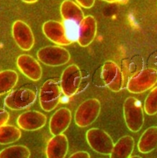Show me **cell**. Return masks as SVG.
I'll list each match as a JSON object with an SVG mask.
<instances>
[{
    "label": "cell",
    "instance_id": "obj_4",
    "mask_svg": "<svg viewBox=\"0 0 157 158\" xmlns=\"http://www.w3.org/2000/svg\"><path fill=\"white\" fill-rule=\"evenodd\" d=\"M101 103L97 99H89L78 106L74 114L76 125L85 128L94 123L101 112Z\"/></svg>",
    "mask_w": 157,
    "mask_h": 158
},
{
    "label": "cell",
    "instance_id": "obj_3",
    "mask_svg": "<svg viewBox=\"0 0 157 158\" xmlns=\"http://www.w3.org/2000/svg\"><path fill=\"white\" fill-rule=\"evenodd\" d=\"M157 83V70L145 68L135 73L127 80V89L132 94H140L150 89Z\"/></svg>",
    "mask_w": 157,
    "mask_h": 158
},
{
    "label": "cell",
    "instance_id": "obj_18",
    "mask_svg": "<svg viewBox=\"0 0 157 158\" xmlns=\"http://www.w3.org/2000/svg\"><path fill=\"white\" fill-rule=\"evenodd\" d=\"M134 148V138L130 135L123 136L114 145L110 158H130Z\"/></svg>",
    "mask_w": 157,
    "mask_h": 158
},
{
    "label": "cell",
    "instance_id": "obj_14",
    "mask_svg": "<svg viewBox=\"0 0 157 158\" xmlns=\"http://www.w3.org/2000/svg\"><path fill=\"white\" fill-rule=\"evenodd\" d=\"M96 20L91 15L84 16L78 25L77 42L82 47H87L94 41L96 35Z\"/></svg>",
    "mask_w": 157,
    "mask_h": 158
},
{
    "label": "cell",
    "instance_id": "obj_12",
    "mask_svg": "<svg viewBox=\"0 0 157 158\" xmlns=\"http://www.w3.org/2000/svg\"><path fill=\"white\" fill-rule=\"evenodd\" d=\"M19 71L29 80L37 82L42 77V70L38 61L28 54L20 55L16 60Z\"/></svg>",
    "mask_w": 157,
    "mask_h": 158
},
{
    "label": "cell",
    "instance_id": "obj_20",
    "mask_svg": "<svg viewBox=\"0 0 157 158\" xmlns=\"http://www.w3.org/2000/svg\"><path fill=\"white\" fill-rule=\"evenodd\" d=\"M18 81V75L16 71L6 70L0 72V96L10 92L16 87Z\"/></svg>",
    "mask_w": 157,
    "mask_h": 158
},
{
    "label": "cell",
    "instance_id": "obj_26",
    "mask_svg": "<svg viewBox=\"0 0 157 158\" xmlns=\"http://www.w3.org/2000/svg\"><path fill=\"white\" fill-rule=\"evenodd\" d=\"M69 158H91V156L86 151H78L73 153Z\"/></svg>",
    "mask_w": 157,
    "mask_h": 158
},
{
    "label": "cell",
    "instance_id": "obj_6",
    "mask_svg": "<svg viewBox=\"0 0 157 158\" xmlns=\"http://www.w3.org/2000/svg\"><path fill=\"white\" fill-rule=\"evenodd\" d=\"M40 63L50 67L64 65L70 60L71 56L67 50L61 46H46L37 52Z\"/></svg>",
    "mask_w": 157,
    "mask_h": 158
},
{
    "label": "cell",
    "instance_id": "obj_2",
    "mask_svg": "<svg viewBox=\"0 0 157 158\" xmlns=\"http://www.w3.org/2000/svg\"><path fill=\"white\" fill-rule=\"evenodd\" d=\"M62 89L58 79H50L40 89L39 102L45 111L54 110L60 102Z\"/></svg>",
    "mask_w": 157,
    "mask_h": 158
},
{
    "label": "cell",
    "instance_id": "obj_19",
    "mask_svg": "<svg viewBox=\"0 0 157 158\" xmlns=\"http://www.w3.org/2000/svg\"><path fill=\"white\" fill-rule=\"evenodd\" d=\"M157 148V126H151L140 137L137 144L138 150L143 154L153 151Z\"/></svg>",
    "mask_w": 157,
    "mask_h": 158
},
{
    "label": "cell",
    "instance_id": "obj_8",
    "mask_svg": "<svg viewBox=\"0 0 157 158\" xmlns=\"http://www.w3.org/2000/svg\"><path fill=\"white\" fill-rule=\"evenodd\" d=\"M82 80V72L77 64H72L65 69L61 75L62 92L67 97H72L78 92Z\"/></svg>",
    "mask_w": 157,
    "mask_h": 158
},
{
    "label": "cell",
    "instance_id": "obj_23",
    "mask_svg": "<svg viewBox=\"0 0 157 158\" xmlns=\"http://www.w3.org/2000/svg\"><path fill=\"white\" fill-rule=\"evenodd\" d=\"M144 110L149 116L157 114V86L149 93L145 99Z\"/></svg>",
    "mask_w": 157,
    "mask_h": 158
},
{
    "label": "cell",
    "instance_id": "obj_5",
    "mask_svg": "<svg viewBox=\"0 0 157 158\" xmlns=\"http://www.w3.org/2000/svg\"><path fill=\"white\" fill-rule=\"evenodd\" d=\"M86 138L90 148L99 154L110 155L115 145L110 135L100 128H90L86 133Z\"/></svg>",
    "mask_w": 157,
    "mask_h": 158
},
{
    "label": "cell",
    "instance_id": "obj_21",
    "mask_svg": "<svg viewBox=\"0 0 157 158\" xmlns=\"http://www.w3.org/2000/svg\"><path fill=\"white\" fill-rule=\"evenodd\" d=\"M21 137V131L15 126L4 125L0 126V144L8 145L15 143Z\"/></svg>",
    "mask_w": 157,
    "mask_h": 158
},
{
    "label": "cell",
    "instance_id": "obj_16",
    "mask_svg": "<svg viewBox=\"0 0 157 158\" xmlns=\"http://www.w3.org/2000/svg\"><path fill=\"white\" fill-rule=\"evenodd\" d=\"M69 150L67 137L65 134L54 135L46 146L47 158H65Z\"/></svg>",
    "mask_w": 157,
    "mask_h": 158
},
{
    "label": "cell",
    "instance_id": "obj_15",
    "mask_svg": "<svg viewBox=\"0 0 157 158\" xmlns=\"http://www.w3.org/2000/svg\"><path fill=\"white\" fill-rule=\"evenodd\" d=\"M72 118V112L67 108L62 107L57 110L50 120V132L52 135L62 134L69 128Z\"/></svg>",
    "mask_w": 157,
    "mask_h": 158
},
{
    "label": "cell",
    "instance_id": "obj_7",
    "mask_svg": "<svg viewBox=\"0 0 157 158\" xmlns=\"http://www.w3.org/2000/svg\"><path fill=\"white\" fill-rule=\"evenodd\" d=\"M36 98L37 94L33 90L21 88L9 93L4 99V104L9 109L20 111L31 106Z\"/></svg>",
    "mask_w": 157,
    "mask_h": 158
},
{
    "label": "cell",
    "instance_id": "obj_22",
    "mask_svg": "<svg viewBox=\"0 0 157 158\" xmlns=\"http://www.w3.org/2000/svg\"><path fill=\"white\" fill-rule=\"evenodd\" d=\"M30 151L25 145H12L0 151V158H30Z\"/></svg>",
    "mask_w": 157,
    "mask_h": 158
},
{
    "label": "cell",
    "instance_id": "obj_13",
    "mask_svg": "<svg viewBox=\"0 0 157 158\" xmlns=\"http://www.w3.org/2000/svg\"><path fill=\"white\" fill-rule=\"evenodd\" d=\"M18 126L26 131H35L47 123V116L38 111H28L20 114L16 121Z\"/></svg>",
    "mask_w": 157,
    "mask_h": 158
},
{
    "label": "cell",
    "instance_id": "obj_10",
    "mask_svg": "<svg viewBox=\"0 0 157 158\" xmlns=\"http://www.w3.org/2000/svg\"><path fill=\"white\" fill-rule=\"evenodd\" d=\"M12 35L16 44L22 51H30L34 45V35L30 26L24 21L17 20L13 23Z\"/></svg>",
    "mask_w": 157,
    "mask_h": 158
},
{
    "label": "cell",
    "instance_id": "obj_27",
    "mask_svg": "<svg viewBox=\"0 0 157 158\" xmlns=\"http://www.w3.org/2000/svg\"><path fill=\"white\" fill-rule=\"evenodd\" d=\"M103 1L109 2V3H119L122 4H127L129 0H103Z\"/></svg>",
    "mask_w": 157,
    "mask_h": 158
},
{
    "label": "cell",
    "instance_id": "obj_24",
    "mask_svg": "<svg viewBox=\"0 0 157 158\" xmlns=\"http://www.w3.org/2000/svg\"><path fill=\"white\" fill-rule=\"evenodd\" d=\"M9 119V114L6 110L0 109V126L6 125Z\"/></svg>",
    "mask_w": 157,
    "mask_h": 158
},
{
    "label": "cell",
    "instance_id": "obj_29",
    "mask_svg": "<svg viewBox=\"0 0 157 158\" xmlns=\"http://www.w3.org/2000/svg\"><path fill=\"white\" fill-rule=\"evenodd\" d=\"M130 158H142L141 157L138 156V155H135V156H132V157H130Z\"/></svg>",
    "mask_w": 157,
    "mask_h": 158
},
{
    "label": "cell",
    "instance_id": "obj_28",
    "mask_svg": "<svg viewBox=\"0 0 157 158\" xmlns=\"http://www.w3.org/2000/svg\"><path fill=\"white\" fill-rule=\"evenodd\" d=\"M21 1L27 4H33V3H35V2H37L38 0H21Z\"/></svg>",
    "mask_w": 157,
    "mask_h": 158
},
{
    "label": "cell",
    "instance_id": "obj_25",
    "mask_svg": "<svg viewBox=\"0 0 157 158\" xmlns=\"http://www.w3.org/2000/svg\"><path fill=\"white\" fill-rule=\"evenodd\" d=\"M78 4L85 9H90L94 5L95 0H76Z\"/></svg>",
    "mask_w": 157,
    "mask_h": 158
},
{
    "label": "cell",
    "instance_id": "obj_9",
    "mask_svg": "<svg viewBox=\"0 0 157 158\" xmlns=\"http://www.w3.org/2000/svg\"><path fill=\"white\" fill-rule=\"evenodd\" d=\"M101 77L105 85L112 92H118L123 88L125 77L121 69L115 62L108 60L103 64Z\"/></svg>",
    "mask_w": 157,
    "mask_h": 158
},
{
    "label": "cell",
    "instance_id": "obj_17",
    "mask_svg": "<svg viewBox=\"0 0 157 158\" xmlns=\"http://www.w3.org/2000/svg\"><path fill=\"white\" fill-rule=\"evenodd\" d=\"M60 14L64 21L75 23L79 25L84 18L82 9L72 0H64L60 6Z\"/></svg>",
    "mask_w": 157,
    "mask_h": 158
},
{
    "label": "cell",
    "instance_id": "obj_1",
    "mask_svg": "<svg viewBox=\"0 0 157 158\" xmlns=\"http://www.w3.org/2000/svg\"><path fill=\"white\" fill-rule=\"evenodd\" d=\"M123 115L126 126L130 131L137 133L141 130L144 123V116L139 100L133 97L127 98L123 104Z\"/></svg>",
    "mask_w": 157,
    "mask_h": 158
},
{
    "label": "cell",
    "instance_id": "obj_11",
    "mask_svg": "<svg viewBox=\"0 0 157 158\" xmlns=\"http://www.w3.org/2000/svg\"><path fill=\"white\" fill-rule=\"evenodd\" d=\"M42 32L47 38L58 45H69L73 42L69 39L63 23L50 20L42 25Z\"/></svg>",
    "mask_w": 157,
    "mask_h": 158
}]
</instances>
